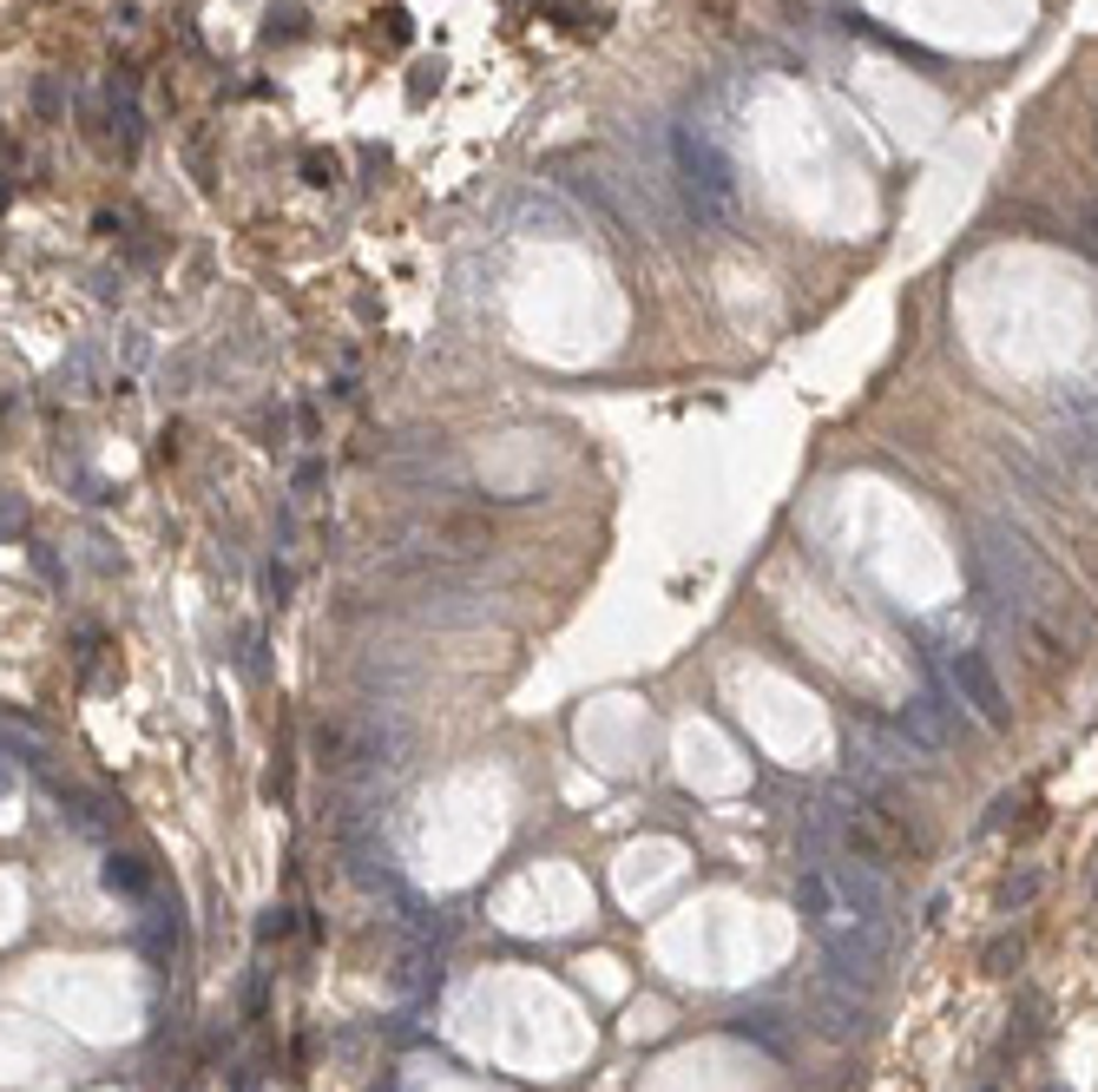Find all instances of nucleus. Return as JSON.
<instances>
[{
  "label": "nucleus",
  "instance_id": "f257e3e1",
  "mask_svg": "<svg viewBox=\"0 0 1098 1092\" xmlns=\"http://www.w3.org/2000/svg\"><path fill=\"white\" fill-rule=\"evenodd\" d=\"M671 151H678V171H684V191H691V204L704 211H717V217H731V198H737V184H731V165H724V151L717 145H704V138H691V132H678L671 138Z\"/></svg>",
  "mask_w": 1098,
  "mask_h": 1092
},
{
  "label": "nucleus",
  "instance_id": "f03ea898",
  "mask_svg": "<svg viewBox=\"0 0 1098 1092\" xmlns=\"http://www.w3.org/2000/svg\"><path fill=\"white\" fill-rule=\"evenodd\" d=\"M948 678H954V691H961V705L987 724V731H1007L1014 724V705H1007V685L994 678V665L981 658V652H954L948 658Z\"/></svg>",
  "mask_w": 1098,
  "mask_h": 1092
},
{
  "label": "nucleus",
  "instance_id": "7ed1b4c3",
  "mask_svg": "<svg viewBox=\"0 0 1098 1092\" xmlns=\"http://www.w3.org/2000/svg\"><path fill=\"white\" fill-rule=\"evenodd\" d=\"M810 1027H816L823 1040L849 1047V1040H856V1034L869 1027V1001L856 994V981H842V975L816 981V988H810Z\"/></svg>",
  "mask_w": 1098,
  "mask_h": 1092
},
{
  "label": "nucleus",
  "instance_id": "20e7f679",
  "mask_svg": "<svg viewBox=\"0 0 1098 1092\" xmlns=\"http://www.w3.org/2000/svg\"><path fill=\"white\" fill-rule=\"evenodd\" d=\"M99 876H105V889H112V896H145V889H151V869H145L138 856H118V849L105 856V869H99Z\"/></svg>",
  "mask_w": 1098,
  "mask_h": 1092
},
{
  "label": "nucleus",
  "instance_id": "39448f33",
  "mask_svg": "<svg viewBox=\"0 0 1098 1092\" xmlns=\"http://www.w3.org/2000/svg\"><path fill=\"white\" fill-rule=\"evenodd\" d=\"M731 1034H737V1040H757V1047H763V1054H777V1060L790 1054V1040H783V1021H777V1014H737V1021H731Z\"/></svg>",
  "mask_w": 1098,
  "mask_h": 1092
},
{
  "label": "nucleus",
  "instance_id": "423d86ee",
  "mask_svg": "<svg viewBox=\"0 0 1098 1092\" xmlns=\"http://www.w3.org/2000/svg\"><path fill=\"white\" fill-rule=\"evenodd\" d=\"M171 948H178V909H158V915L145 922V955H151V961H165Z\"/></svg>",
  "mask_w": 1098,
  "mask_h": 1092
},
{
  "label": "nucleus",
  "instance_id": "0eeeda50",
  "mask_svg": "<svg viewBox=\"0 0 1098 1092\" xmlns=\"http://www.w3.org/2000/svg\"><path fill=\"white\" fill-rule=\"evenodd\" d=\"M263 1001H270V981H263V968L244 981V1021H263Z\"/></svg>",
  "mask_w": 1098,
  "mask_h": 1092
},
{
  "label": "nucleus",
  "instance_id": "6e6552de",
  "mask_svg": "<svg viewBox=\"0 0 1098 1092\" xmlns=\"http://www.w3.org/2000/svg\"><path fill=\"white\" fill-rule=\"evenodd\" d=\"M290 586H296V573H290V566H270V573H263V593H270L276 606L290 599Z\"/></svg>",
  "mask_w": 1098,
  "mask_h": 1092
},
{
  "label": "nucleus",
  "instance_id": "1a4fd4ad",
  "mask_svg": "<svg viewBox=\"0 0 1098 1092\" xmlns=\"http://www.w3.org/2000/svg\"><path fill=\"white\" fill-rule=\"evenodd\" d=\"M1033 889H1040V876H1020V882H1007V889H1000V909H1020V902H1033Z\"/></svg>",
  "mask_w": 1098,
  "mask_h": 1092
},
{
  "label": "nucleus",
  "instance_id": "9d476101",
  "mask_svg": "<svg viewBox=\"0 0 1098 1092\" xmlns=\"http://www.w3.org/2000/svg\"><path fill=\"white\" fill-rule=\"evenodd\" d=\"M276 935H290V909H270V915L257 922V942H276Z\"/></svg>",
  "mask_w": 1098,
  "mask_h": 1092
},
{
  "label": "nucleus",
  "instance_id": "9b49d317",
  "mask_svg": "<svg viewBox=\"0 0 1098 1092\" xmlns=\"http://www.w3.org/2000/svg\"><path fill=\"white\" fill-rule=\"evenodd\" d=\"M1007 961H1020V942H994L987 948V975H1007Z\"/></svg>",
  "mask_w": 1098,
  "mask_h": 1092
}]
</instances>
